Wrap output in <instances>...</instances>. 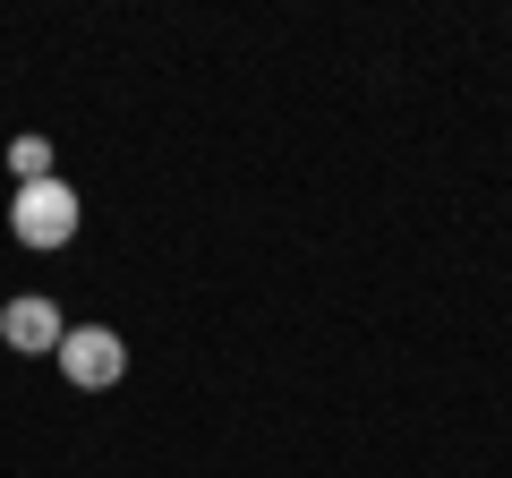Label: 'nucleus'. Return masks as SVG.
<instances>
[{
    "label": "nucleus",
    "instance_id": "f257e3e1",
    "mask_svg": "<svg viewBox=\"0 0 512 478\" xmlns=\"http://www.w3.org/2000/svg\"><path fill=\"white\" fill-rule=\"evenodd\" d=\"M9 231H18L26 248H60V239L77 231V188H69V180H35V188H18V205H9Z\"/></svg>",
    "mask_w": 512,
    "mask_h": 478
},
{
    "label": "nucleus",
    "instance_id": "f03ea898",
    "mask_svg": "<svg viewBox=\"0 0 512 478\" xmlns=\"http://www.w3.org/2000/svg\"><path fill=\"white\" fill-rule=\"evenodd\" d=\"M120 368H128V342L111 325H69V342H60V376H69L77 393L120 385Z\"/></svg>",
    "mask_w": 512,
    "mask_h": 478
},
{
    "label": "nucleus",
    "instance_id": "7ed1b4c3",
    "mask_svg": "<svg viewBox=\"0 0 512 478\" xmlns=\"http://www.w3.org/2000/svg\"><path fill=\"white\" fill-rule=\"evenodd\" d=\"M0 342H9V350H60L69 325H60L52 299H9V308H0Z\"/></svg>",
    "mask_w": 512,
    "mask_h": 478
},
{
    "label": "nucleus",
    "instance_id": "20e7f679",
    "mask_svg": "<svg viewBox=\"0 0 512 478\" xmlns=\"http://www.w3.org/2000/svg\"><path fill=\"white\" fill-rule=\"evenodd\" d=\"M9 163H18V180H26V188L52 180V146H43V137H18V146H9Z\"/></svg>",
    "mask_w": 512,
    "mask_h": 478
}]
</instances>
